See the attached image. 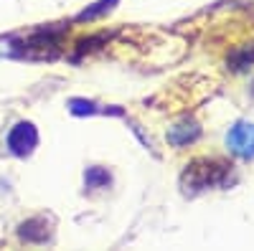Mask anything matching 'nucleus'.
<instances>
[{
	"label": "nucleus",
	"mask_w": 254,
	"mask_h": 251,
	"mask_svg": "<svg viewBox=\"0 0 254 251\" xmlns=\"http://www.w3.org/2000/svg\"><path fill=\"white\" fill-rule=\"evenodd\" d=\"M198 137V127L193 122H181V124H176V127L168 132V140H171L173 145H178V148H183V145H188V142H193Z\"/></svg>",
	"instance_id": "obj_4"
},
{
	"label": "nucleus",
	"mask_w": 254,
	"mask_h": 251,
	"mask_svg": "<svg viewBox=\"0 0 254 251\" xmlns=\"http://www.w3.org/2000/svg\"><path fill=\"white\" fill-rule=\"evenodd\" d=\"M8 145L15 155H28L36 145V130L31 124H15V130L8 137Z\"/></svg>",
	"instance_id": "obj_3"
},
{
	"label": "nucleus",
	"mask_w": 254,
	"mask_h": 251,
	"mask_svg": "<svg viewBox=\"0 0 254 251\" xmlns=\"http://www.w3.org/2000/svg\"><path fill=\"white\" fill-rule=\"evenodd\" d=\"M226 142H229V150L234 155L252 157L254 155V127L252 124H237V127H231Z\"/></svg>",
	"instance_id": "obj_2"
},
{
	"label": "nucleus",
	"mask_w": 254,
	"mask_h": 251,
	"mask_svg": "<svg viewBox=\"0 0 254 251\" xmlns=\"http://www.w3.org/2000/svg\"><path fill=\"white\" fill-rule=\"evenodd\" d=\"M224 175H226L224 165H216V162H193L186 170V175H183V185H186V191H201V188L221 183Z\"/></svg>",
	"instance_id": "obj_1"
},
{
	"label": "nucleus",
	"mask_w": 254,
	"mask_h": 251,
	"mask_svg": "<svg viewBox=\"0 0 254 251\" xmlns=\"http://www.w3.org/2000/svg\"><path fill=\"white\" fill-rule=\"evenodd\" d=\"M229 64H231V69H247V66H252L254 64V49L249 51V49H244V51H237L234 56L229 58Z\"/></svg>",
	"instance_id": "obj_5"
}]
</instances>
